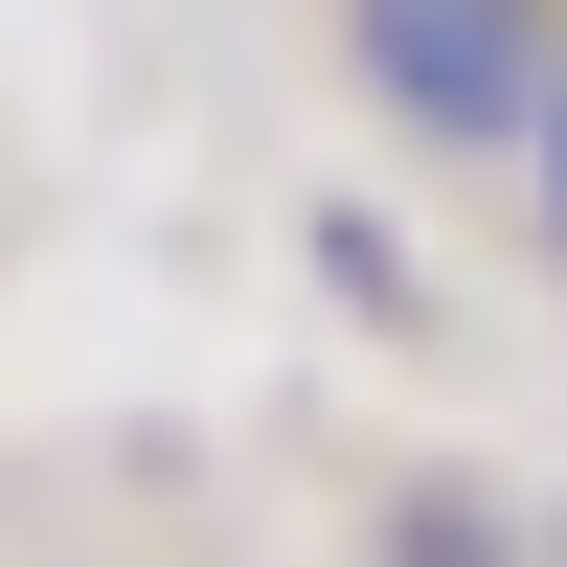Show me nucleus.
Here are the masks:
<instances>
[{
  "mask_svg": "<svg viewBox=\"0 0 567 567\" xmlns=\"http://www.w3.org/2000/svg\"><path fill=\"white\" fill-rule=\"evenodd\" d=\"M341 69L432 159H523L545 91H567V0H341Z\"/></svg>",
  "mask_w": 567,
  "mask_h": 567,
  "instance_id": "f257e3e1",
  "label": "nucleus"
},
{
  "mask_svg": "<svg viewBox=\"0 0 567 567\" xmlns=\"http://www.w3.org/2000/svg\"><path fill=\"white\" fill-rule=\"evenodd\" d=\"M523 182H545V250H567V91H545V136H523Z\"/></svg>",
  "mask_w": 567,
  "mask_h": 567,
  "instance_id": "f03ea898",
  "label": "nucleus"
}]
</instances>
